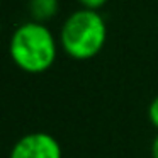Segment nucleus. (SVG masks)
<instances>
[{
    "label": "nucleus",
    "instance_id": "5",
    "mask_svg": "<svg viewBox=\"0 0 158 158\" xmlns=\"http://www.w3.org/2000/svg\"><path fill=\"white\" fill-rule=\"evenodd\" d=\"M148 119H150V123L158 129V95L150 102V107H148Z\"/></svg>",
    "mask_w": 158,
    "mask_h": 158
},
{
    "label": "nucleus",
    "instance_id": "4",
    "mask_svg": "<svg viewBox=\"0 0 158 158\" xmlns=\"http://www.w3.org/2000/svg\"><path fill=\"white\" fill-rule=\"evenodd\" d=\"M31 21L46 24L60 10V0H29L27 4Z\"/></svg>",
    "mask_w": 158,
    "mask_h": 158
},
{
    "label": "nucleus",
    "instance_id": "1",
    "mask_svg": "<svg viewBox=\"0 0 158 158\" xmlns=\"http://www.w3.org/2000/svg\"><path fill=\"white\" fill-rule=\"evenodd\" d=\"M9 55L22 72L44 73L56 61L58 41L46 24L27 21L14 29L9 41Z\"/></svg>",
    "mask_w": 158,
    "mask_h": 158
},
{
    "label": "nucleus",
    "instance_id": "7",
    "mask_svg": "<svg viewBox=\"0 0 158 158\" xmlns=\"http://www.w3.org/2000/svg\"><path fill=\"white\" fill-rule=\"evenodd\" d=\"M151 156H153V158H158V134L155 136L153 144H151Z\"/></svg>",
    "mask_w": 158,
    "mask_h": 158
},
{
    "label": "nucleus",
    "instance_id": "6",
    "mask_svg": "<svg viewBox=\"0 0 158 158\" xmlns=\"http://www.w3.org/2000/svg\"><path fill=\"white\" fill-rule=\"evenodd\" d=\"M80 5H82V9H89V10H97L99 12V9H102L104 5L107 4V0H78Z\"/></svg>",
    "mask_w": 158,
    "mask_h": 158
},
{
    "label": "nucleus",
    "instance_id": "8",
    "mask_svg": "<svg viewBox=\"0 0 158 158\" xmlns=\"http://www.w3.org/2000/svg\"><path fill=\"white\" fill-rule=\"evenodd\" d=\"M0 32H2V24H0Z\"/></svg>",
    "mask_w": 158,
    "mask_h": 158
},
{
    "label": "nucleus",
    "instance_id": "3",
    "mask_svg": "<svg viewBox=\"0 0 158 158\" xmlns=\"http://www.w3.org/2000/svg\"><path fill=\"white\" fill-rule=\"evenodd\" d=\"M9 158H63V150L55 136L36 131L19 138Z\"/></svg>",
    "mask_w": 158,
    "mask_h": 158
},
{
    "label": "nucleus",
    "instance_id": "2",
    "mask_svg": "<svg viewBox=\"0 0 158 158\" xmlns=\"http://www.w3.org/2000/svg\"><path fill=\"white\" fill-rule=\"evenodd\" d=\"M107 26L100 12L80 9L65 19L60 29V46L77 61L92 60L104 49Z\"/></svg>",
    "mask_w": 158,
    "mask_h": 158
}]
</instances>
